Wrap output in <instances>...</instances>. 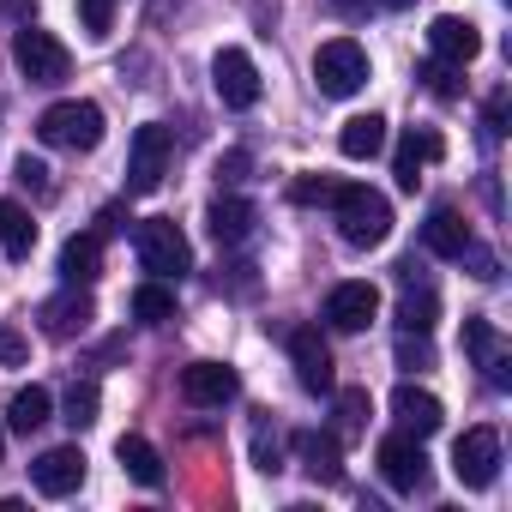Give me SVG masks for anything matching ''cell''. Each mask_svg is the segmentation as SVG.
<instances>
[{
  "instance_id": "6da1fadb",
  "label": "cell",
  "mask_w": 512,
  "mask_h": 512,
  "mask_svg": "<svg viewBox=\"0 0 512 512\" xmlns=\"http://www.w3.org/2000/svg\"><path fill=\"white\" fill-rule=\"evenodd\" d=\"M332 211H338V235H344L350 247H380V241L392 235V205H386V193H374V187H362V181H338Z\"/></svg>"
},
{
  "instance_id": "7a4b0ae2",
  "label": "cell",
  "mask_w": 512,
  "mask_h": 512,
  "mask_svg": "<svg viewBox=\"0 0 512 512\" xmlns=\"http://www.w3.org/2000/svg\"><path fill=\"white\" fill-rule=\"evenodd\" d=\"M133 247H139V266H145L151 278H163V284H175V278L193 272V247H187V235H181L169 217H145V223L133 229Z\"/></svg>"
},
{
  "instance_id": "3957f363",
  "label": "cell",
  "mask_w": 512,
  "mask_h": 512,
  "mask_svg": "<svg viewBox=\"0 0 512 512\" xmlns=\"http://www.w3.org/2000/svg\"><path fill=\"white\" fill-rule=\"evenodd\" d=\"M37 139L43 145H61V151H97L103 145V109L97 103H55L37 115Z\"/></svg>"
},
{
  "instance_id": "277c9868",
  "label": "cell",
  "mask_w": 512,
  "mask_h": 512,
  "mask_svg": "<svg viewBox=\"0 0 512 512\" xmlns=\"http://www.w3.org/2000/svg\"><path fill=\"white\" fill-rule=\"evenodd\" d=\"M314 85H320V97H356V91L368 85V49H362L356 37L320 43V55H314Z\"/></svg>"
},
{
  "instance_id": "5b68a950",
  "label": "cell",
  "mask_w": 512,
  "mask_h": 512,
  "mask_svg": "<svg viewBox=\"0 0 512 512\" xmlns=\"http://www.w3.org/2000/svg\"><path fill=\"white\" fill-rule=\"evenodd\" d=\"M13 61H19V73H25L31 85H67V73H73L67 43L49 37V31H37V25H25V31L13 37Z\"/></svg>"
},
{
  "instance_id": "8992f818",
  "label": "cell",
  "mask_w": 512,
  "mask_h": 512,
  "mask_svg": "<svg viewBox=\"0 0 512 512\" xmlns=\"http://www.w3.org/2000/svg\"><path fill=\"white\" fill-rule=\"evenodd\" d=\"M169 151H175L169 127L145 121L133 133V145H127V193H157L163 187V169H169Z\"/></svg>"
},
{
  "instance_id": "52a82bcc",
  "label": "cell",
  "mask_w": 512,
  "mask_h": 512,
  "mask_svg": "<svg viewBox=\"0 0 512 512\" xmlns=\"http://www.w3.org/2000/svg\"><path fill=\"white\" fill-rule=\"evenodd\" d=\"M290 362H296L302 392H314V398L338 392V362H332V344L320 338V326H296L290 332Z\"/></svg>"
},
{
  "instance_id": "ba28073f",
  "label": "cell",
  "mask_w": 512,
  "mask_h": 512,
  "mask_svg": "<svg viewBox=\"0 0 512 512\" xmlns=\"http://www.w3.org/2000/svg\"><path fill=\"white\" fill-rule=\"evenodd\" d=\"M494 470H500V434H494V428H464V434L452 440V476H458L464 488H488Z\"/></svg>"
},
{
  "instance_id": "9c48e42d",
  "label": "cell",
  "mask_w": 512,
  "mask_h": 512,
  "mask_svg": "<svg viewBox=\"0 0 512 512\" xmlns=\"http://www.w3.org/2000/svg\"><path fill=\"white\" fill-rule=\"evenodd\" d=\"M380 476L398 488V494H416L422 482H428V452H422V440L410 434V428H398V434H386L380 440Z\"/></svg>"
},
{
  "instance_id": "30bf717a",
  "label": "cell",
  "mask_w": 512,
  "mask_h": 512,
  "mask_svg": "<svg viewBox=\"0 0 512 512\" xmlns=\"http://www.w3.org/2000/svg\"><path fill=\"white\" fill-rule=\"evenodd\" d=\"M211 85H217L223 109H253V103H260V67H253L247 49H217V61H211Z\"/></svg>"
},
{
  "instance_id": "8fae6325",
  "label": "cell",
  "mask_w": 512,
  "mask_h": 512,
  "mask_svg": "<svg viewBox=\"0 0 512 512\" xmlns=\"http://www.w3.org/2000/svg\"><path fill=\"white\" fill-rule=\"evenodd\" d=\"M235 392H241V380H235L229 362H193V368H181V398L199 404V410H223Z\"/></svg>"
},
{
  "instance_id": "7c38bea8",
  "label": "cell",
  "mask_w": 512,
  "mask_h": 512,
  "mask_svg": "<svg viewBox=\"0 0 512 512\" xmlns=\"http://www.w3.org/2000/svg\"><path fill=\"white\" fill-rule=\"evenodd\" d=\"M31 482H37V494H49V500L79 494V482H85V452H79V446H49V452L31 464Z\"/></svg>"
},
{
  "instance_id": "4fadbf2b",
  "label": "cell",
  "mask_w": 512,
  "mask_h": 512,
  "mask_svg": "<svg viewBox=\"0 0 512 512\" xmlns=\"http://www.w3.org/2000/svg\"><path fill=\"white\" fill-rule=\"evenodd\" d=\"M374 314H380V290L362 284V278H356V284H338V290L326 296V326H332V332H362Z\"/></svg>"
},
{
  "instance_id": "5bb4252c",
  "label": "cell",
  "mask_w": 512,
  "mask_h": 512,
  "mask_svg": "<svg viewBox=\"0 0 512 512\" xmlns=\"http://www.w3.org/2000/svg\"><path fill=\"white\" fill-rule=\"evenodd\" d=\"M428 49H434V61L464 67V61H476V55H482V31H476L470 19H458V13H440V19L428 25Z\"/></svg>"
},
{
  "instance_id": "9a60e30c",
  "label": "cell",
  "mask_w": 512,
  "mask_h": 512,
  "mask_svg": "<svg viewBox=\"0 0 512 512\" xmlns=\"http://www.w3.org/2000/svg\"><path fill=\"white\" fill-rule=\"evenodd\" d=\"M43 332L49 338H79L91 320H97V308H91V296H85V284H67V296H55V302H43Z\"/></svg>"
},
{
  "instance_id": "2e32d148",
  "label": "cell",
  "mask_w": 512,
  "mask_h": 512,
  "mask_svg": "<svg viewBox=\"0 0 512 512\" xmlns=\"http://www.w3.org/2000/svg\"><path fill=\"white\" fill-rule=\"evenodd\" d=\"M392 416H398V428H410L416 440H428V434H434V428L446 422L440 398H434V392H422V386H410V380H404V386L392 392Z\"/></svg>"
},
{
  "instance_id": "e0dca14e",
  "label": "cell",
  "mask_w": 512,
  "mask_h": 512,
  "mask_svg": "<svg viewBox=\"0 0 512 512\" xmlns=\"http://www.w3.org/2000/svg\"><path fill=\"white\" fill-rule=\"evenodd\" d=\"M422 247L434 253V260H464V247H470V223L452 211V205H434L428 223H422Z\"/></svg>"
},
{
  "instance_id": "ac0fdd59",
  "label": "cell",
  "mask_w": 512,
  "mask_h": 512,
  "mask_svg": "<svg viewBox=\"0 0 512 512\" xmlns=\"http://www.w3.org/2000/svg\"><path fill=\"white\" fill-rule=\"evenodd\" d=\"M296 458L308 464L314 482H338V476H344V446H338V434L302 428V434H296Z\"/></svg>"
},
{
  "instance_id": "d6986e66",
  "label": "cell",
  "mask_w": 512,
  "mask_h": 512,
  "mask_svg": "<svg viewBox=\"0 0 512 512\" xmlns=\"http://www.w3.org/2000/svg\"><path fill=\"white\" fill-rule=\"evenodd\" d=\"M61 278L67 284H97L103 278V235L97 229L67 235V247H61Z\"/></svg>"
},
{
  "instance_id": "ffe728a7",
  "label": "cell",
  "mask_w": 512,
  "mask_h": 512,
  "mask_svg": "<svg viewBox=\"0 0 512 512\" xmlns=\"http://www.w3.org/2000/svg\"><path fill=\"white\" fill-rule=\"evenodd\" d=\"M440 151H446V145H440V133H428V127H422V133H404V145H398V157H392V175H398V187H404V193H416L422 169H428Z\"/></svg>"
},
{
  "instance_id": "44dd1931",
  "label": "cell",
  "mask_w": 512,
  "mask_h": 512,
  "mask_svg": "<svg viewBox=\"0 0 512 512\" xmlns=\"http://www.w3.org/2000/svg\"><path fill=\"white\" fill-rule=\"evenodd\" d=\"M205 223H211V235H217L223 247H235V241H247V235H253V205H247V199H235V193H217V199H211V211H205Z\"/></svg>"
},
{
  "instance_id": "7402d4cb",
  "label": "cell",
  "mask_w": 512,
  "mask_h": 512,
  "mask_svg": "<svg viewBox=\"0 0 512 512\" xmlns=\"http://www.w3.org/2000/svg\"><path fill=\"white\" fill-rule=\"evenodd\" d=\"M115 458H121V470H127L139 488H163V458H157V446H151L145 434H121V440H115Z\"/></svg>"
},
{
  "instance_id": "603a6c76",
  "label": "cell",
  "mask_w": 512,
  "mask_h": 512,
  "mask_svg": "<svg viewBox=\"0 0 512 512\" xmlns=\"http://www.w3.org/2000/svg\"><path fill=\"white\" fill-rule=\"evenodd\" d=\"M0 247H7V260H31L37 247V223L19 199H0Z\"/></svg>"
},
{
  "instance_id": "cb8c5ba5",
  "label": "cell",
  "mask_w": 512,
  "mask_h": 512,
  "mask_svg": "<svg viewBox=\"0 0 512 512\" xmlns=\"http://www.w3.org/2000/svg\"><path fill=\"white\" fill-rule=\"evenodd\" d=\"M338 151L356 157V163H362V157H380V151H386V121H380V115H350L344 133H338Z\"/></svg>"
},
{
  "instance_id": "d4e9b609",
  "label": "cell",
  "mask_w": 512,
  "mask_h": 512,
  "mask_svg": "<svg viewBox=\"0 0 512 512\" xmlns=\"http://www.w3.org/2000/svg\"><path fill=\"white\" fill-rule=\"evenodd\" d=\"M49 416H55V398H49L43 386H25V392H13V404H7V422H13V434H37Z\"/></svg>"
},
{
  "instance_id": "484cf974",
  "label": "cell",
  "mask_w": 512,
  "mask_h": 512,
  "mask_svg": "<svg viewBox=\"0 0 512 512\" xmlns=\"http://www.w3.org/2000/svg\"><path fill=\"white\" fill-rule=\"evenodd\" d=\"M133 320H139V326H163V320H175V290H169L163 278L139 284V290H133Z\"/></svg>"
},
{
  "instance_id": "4316f807",
  "label": "cell",
  "mask_w": 512,
  "mask_h": 512,
  "mask_svg": "<svg viewBox=\"0 0 512 512\" xmlns=\"http://www.w3.org/2000/svg\"><path fill=\"white\" fill-rule=\"evenodd\" d=\"M434 320H440L434 290H422V296H404V302H398V332H434Z\"/></svg>"
},
{
  "instance_id": "83f0119b",
  "label": "cell",
  "mask_w": 512,
  "mask_h": 512,
  "mask_svg": "<svg viewBox=\"0 0 512 512\" xmlns=\"http://www.w3.org/2000/svg\"><path fill=\"white\" fill-rule=\"evenodd\" d=\"M97 410H103V392H97V380H79L73 392H67V428H91L97 422Z\"/></svg>"
},
{
  "instance_id": "f1b7e54d",
  "label": "cell",
  "mask_w": 512,
  "mask_h": 512,
  "mask_svg": "<svg viewBox=\"0 0 512 512\" xmlns=\"http://www.w3.org/2000/svg\"><path fill=\"white\" fill-rule=\"evenodd\" d=\"M368 410H374L368 392H362V386H344V392H338V434H362V428H368Z\"/></svg>"
},
{
  "instance_id": "f546056e",
  "label": "cell",
  "mask_w": 512,
  "mask_h": 512,
  "mask_svg": "<svg viewBox=\"0 0 512 512\" xmlns=\"http://www.w3.org/2000/svg\"><path fill=\"white\" fill-rule=\"evenodd\" d=\"M13 175H19V187H31L37 199H49V193H55V175H49V163H43V157H31V151L13 163Z\"/></svg>"
},
{
  "instance_id": "4dcf8cb0",
  "label": "cell",
  "mask_w": 512,
  "mask_h": 512,
  "mask_svg": "<svg viewBox=\"0 0 512 512\" xmlns=\"http://www.w3.org/2000/svg\"><path fill=\"white\" fill-rule=\"evenodd\" d=\"M398 368H410V374L434 368V344H428V332H404V338H398Z\"/></svg>"
},
{
  "instance_id": "1f68e13d",
  "label": "cell",
  "mask_w": 512,
  "mask_h": 512,
  "mask_svg": "<svg viewBox=\"0 0 512 512\" xmlns=\"http://www.w3.org/2000/svg\"><path fill=\"white\" fill-rule=\"evenodd\" d=\"M253 464H260L266 476H272V470H284V446H278V434H272L266 422L253 428Z\"/></svg>"
},
{
  "instance_id": "d6a6232c",
  "label": "cell",
  "mask_w": 512,
  "mask_h": 512,
  "mask_svg": "<svg viewBox=\"0 0 512 512\" xmlns=\"http://www.w3.org/2000/svg\"><path fill=\"white\" fill-rule=\"evenodd\" d=\"M332 193H338V181H332V175H302V181L290 187V199H296V205H332Z\"/></svg>"
},
{
  "instance_id": "836d02e7",
  "label": "cell",
  "mask_w": 512,
  "mask_h": 512,
  "mask_svg": "<svg viewBox=\"0 0 512 512\" xmlns=\"http://www.w3.org/2000/svg\"><path fill=\"white\" fill-rule=\"evenodd\" d=\"M452 73H458L452 61H428V67H422V85H428L434 97H458V79H452Z\"/></svg>"
},
{
  "instance_id": "e575fe53",
  "label": "cell",
  "mask_w": 512,
  "mask_h": 512,
  "mask_svg": "<svg viewBox=\"0 0 512 512\" xmlns=\"http://www.w3.org/2000/svg\"><path fill=\"white\" fill-rule=\"evenodd\" d=\"M464 350H470L476 362H488V356H494V326H488V320H464Z\"/></svg>"
},
{
  "instance_id": "d590c367",
  "label": "cell",
  "mask_w": 512,
  "mask_h": 512,
  "mask_svg": "<svg viewBox=\"0 0 512 512\" xmlns=\"http://www.w3.org/2000/svg\"><path fill=\"white\" fill-rule=\"evenodd\" d=\"M109 7H115V0H79V25L91 37H109Z\"/></svg>"
},
{
  "instance_id": "8d00e7d4",
  "label": "cell",
  "mask_w": 512,
  "mask_h": 512,
  "mask_svg": "<svg viewBox=\"0 0 512 512\" xmlns=\"http://www.w3.org/2000/svg\"><path fill=\"white\" fill-rule=\"evenodd\" d=\"M31 356V344H25V332H13V326H0V362L7 368H19Z\"/></svg>"
},
{
  "instance_id": "74e56055",
  "label": "cell",
  "mask_w": 512,
  "mask_h": 512,
  "mask_svg": "<svg viewBox=\"0 0 512 512\" xmlns=\"http://www.w3.org/2000/svg\"><path fill=\"white\" fill-rule=\"evenodd\" d=\"M217 181H223V187L247 181V151H229V157H217Z\"/></svg>"
},
{
  "instance_id": "f35d334b",
  "label": "cell",
  "mask_w": 512,
  "mask_h": 512,
  "mask_svg": "<svg viewBox=\"0 0 512 512\" xmlns=\"http://www.w3.org/2000/svg\"><path fill=\"white\" fill-rule=\"evenodd\" d=\"M127 223H133V217H127L121 205H109V211H103V229H97V235H115V229H127Z\"/></svg>"
},
{
  "instance_id": "ab89813d",
  "label": "cell",
  "mask_w": 512,
  "mask_h": 512,
  "mask_svg": "<svg viewBox=\"0 0 512 512\" xmlns=\"http://www.w3.org/2000/svg\"><path fill=\"white\" fill-rule=\"evenodd\" d=\"M338 13H368V7H380V0H332Z\"/></svg>"
},
{
  "instance_id": "60d3db41",
  "label": "cell",
  "mask_w": 512,
  "mask_h": 512,
  "mask_svg": "<svg viewBox=\"0 0 512 512\" xmlns=\"http://www.w3.org/2000/svg\"><path fill=\"white\" fill-rule=\"evenodd\" d=\"M0 452H7V440H0Z\"/></svg>"
}]
</instances>
